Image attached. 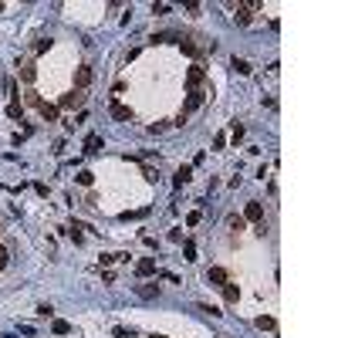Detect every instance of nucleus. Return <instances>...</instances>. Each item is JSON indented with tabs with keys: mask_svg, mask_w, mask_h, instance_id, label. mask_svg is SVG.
I'll return each mask as SVG.
<instances>
[{
	"mask_svg": "<svg viewBox=\"0 0 338 338\" xmlns=\"http://www.w3.org/2000/svg\"><path fill=\"white\" fill-rule=\"evenodd\" d=\"M206 281H210L213 287H220V284H227L230 277H227V270H223V267H210V270H206Z\"/></svg>",
	"mask_w": 338,
	"mask_h": 338,
	"instance_id": "nucleus-11",
	"label": "nucleus"
},
{
	"mask_svg": "<svg viewBox=\"0 0 338 338\" xmlns=\"http://www.w3.org/2000/svg\"><path fill=\"white\" fill-rule=\"evenodd\" d=\"M152 14H169V3H152Z\"/></svg>",
	"mask_w": 338,
	"mask_h": 338,
	"instance_id": "nucleus-34",
	"label": "nucleus"
},
{
	"mask_svg": "<svg viewBox=\"0 0 338 338\" xmlns=\"http://www.w3.org/2000/svg\"><path fill=\"white\" fill-rule=\"evenodd\" d=\"M135 294L142 301H156L159 298V284H135Z\"/></svg>",
	"mask_w": 338,
	"mask_h": 338,
	"instance_id": "nucleus-9",
	"label": "nucleus"
},
{
	"mask_svg": "<svg viewBox=\"0 0 338 338\" xmlns=\"http://www.w3.org/2000/svg\"><path fill=\"white\" fill-rule=\"evenodd\" d=\"M7 115H10V119H20V122H24V105H20V102H10V105H7Z\"/></svg>",
	"mask_w": 338,
	"mask_h": 338,
	"instance_id": "nucleus-20",
	"label": "nucleus"
},
{
	"mask_svg": "<svg viewBox=\"0 0 338 338\" xmlns=\"http://www.w3.org/2000/svg\"><path fill=\"white\" fill-rule=\"evenodd\" d=\"M78 183H81V186H91V183H95V176H91L88 169H81V173H78Z\"/></svg>",
	"mask_w": 338,
	"mask_h": 338,
	"instance_id": "nucleus-25",
	"label": "nucleus"
},
{
	"mask_svg": "<svg viewBox=\"0 0 338 338\" xmlns=\"http://www.w3.org/2000/svg\"><path fill=\"white\" fill-rule=\"evenodd\" d=\"M223 145H227V135L220 132V135H216V139H213V149H223Z\"/></svg>",
	"mask_w": 338,
	"mask_h": 338,
	"instance_id": "nucleus-36",
	"label": "nucleus"
},
{
	"mask_svg": "<svg viewBox=\"0 0 338 338\" xmlns=\"http://www.w3.org/2000/svg\"><path fill=\"white\" fill-rule=\"evenodd\" d=\"M186 223H190V227H196V223H200V210H193V213L186 216Z\"/></svg>",
	"mask_w": 338,
	"mask_h": 338,
	"instance_id": "nucleus-35",
	"label": "nucleus"
},
{
	"mask_svg": "<svg viewBox=\"0 0 338 338\" xmlns=\"http://www.w3.org/2000/svg\"><path fill=\"white\" fill-rule=\"evenodd\" d=\"M186 261H196V244L186 240Z\"/></svg>",
	"mask_w": 338,
	"mask_h": 338,
	"instance_id": "nucleus-28",
	"label": "nucleus"
},
{
	"mask_svg": "<svg viewBox=\"0 0 338 338\" xmlns=\"http://www.w3.org/2000/svg\"><path fill=\"white\" fill-rule=\"evenodd\" d=\"M85 105V91H78V88H71L68 95H61L58 98V112L65 108V112H71V108H81Z\"/></svg>",
	"mask_w": 338,
	"mask_h": 338,
	"instance_id": "nucleus-2",
	"label": "nucleus"
},
{
	"mask_svg": "<svg viewBox=\"0 0 338 338\" xmlns=\"http://www.w3.org/2000/svg\"><path fill=\"white\" fill-rule=\"evenodd\" d=\"M190 179H193V166H179V173H176L173 183H176V186H186Z\"/></svg>",
	"mask_w": 338,
	"mask_h": 338,
	"instance_id": "nucleus-14",
	"label": "nucleus"
},
{
	"mask_svg": "<svg viewBox=\"0 0 338 338\" xmlns=\"http://www.w3.org/2000/svg\"><path fill=\"white\" fill-rule=\"evenodd\" d=\"M112 335H115V338H132L135 332H132V328H129V332H125V328H112Z\"/></svg>",
	"mask_w": 338,
	"mask_h": 338,
	"instance_id": "nucleus-29",
	"label": "nucleus"
},
{
	"mask_svg": "<svg viewBox=\"0 0 338 338\" xmlns=\"http://www.w3.org/2000/svg\"><path fill=\"white\" fill-rule=\"evenodd\" d=\"M20 81H27V85H34V78H37V68H34V61H20Z\"/></svg>",
	"mask_w": 338,
	"mask_h": 338,
	"instance_id": "nucleus-12",
	"label": "nucleus"
},
{
	"mask_svg": "<svg viewBox=\"0 0 338 338\" xmlns=\"http://www.w3.org/2000/svg\"><path fill=\"white\" fill-rule=\"evenodd\" d=\"M24 98H27V105H41V95H37V91H34V88H31V91H27V95H24Z\"/></svg>",
	"mask_w": 338,
	"mask_h": 338,
	"instance_id": "nucleus-27",
	"label": "nucleus"
},
{
	"mask_svg": "<svg viewBox=\"0 0 338 338\" xmlns=\"http://www.w3.org/2000/svg\"><path fill=\"white\" fill-rule=\"evenodd\" d=\"M230 68H233V71H237V74H250V71H254V68H250V61H247V58H233V61H230Z\"/></svg>",
	"mask_w": 338,
	"mask_h": 338,
	"instance_id": "nucleus-17",
	"label": "nucleus"
},
{
	"mask_svg": "<svg viewBox=\"0 0 338 338\" xmlns=\"http://www.w3.org/2000/svg\"><path fill=\"white\" fill-rule=\"evenodd\" d=\"M254 325H257V328H261V332H277V321H274V318H270V315H261V318H257V321H254Z\"/></svg>",
	"mask_w": 338,
	"mask_h": 338,
	"instance_id": "nucleus-16",
	"label": "nucleus"
},
{
	"mask_svg": "<svg viewBox=\"0 0 338 338\" xmlns=\"http://www.w3.org/2000/svg\"><path fill=\"white\" fill-rule=\"evenodd\" d=\"M244 220L261 223V220H264V203H261V200H250L247 206H244Z\"/></svg>",
	"mask_w": 338,
	"mask_h": 338,
	"instance_id": "nucleus-6",
	"label": "nucleus"
},
{
	"mask_svg": "<svg viewBox=\"0 0 338 338\" xmlns=\"http://www.w3.org/2000/svg\"><path fill=\"white\" fill-rule=\"evenodd\" d=\"M261 7H264L261 0H247V3H230V10H233V24L247 27V24L254 20V10H261Z\"/></svg>",
	"mask_w": 338,
	"mask_h": 338,
	"instance_id": "nucleus-1",
	"label": "nucleus"
},
{
	"mask_svg": "<svg viewBox=\"0 0 338 338\" xmlns=\"http://www.w3.org/2000/svg\"><path fill=\"white\" fill-rule=\"evenodd\" d=\"M203 85H206V68L193 65L190 71H186V88H190V91H196V88H203Z\"/></svg>",
	"mask_w": 338,
	"mask_h": 338,
	"instance_id": "nucleus-3",
	"label": "nucleus"
},
{
	"mask_svg": "<svg viewBox=\"0 0 338 338\" xmlns=\"http://www.w3.org/2000/svg\"><path fill=\"white\" fill-rule=\"evenodd\" d=\"M51 44H54L51 37H37V41H34V54H44V51H51Z\"/></svg>",
	"mask_w": 338,
	"mask_h": 338,
	"instance_id": "nucleus-19",
	"label": "nucleus"
},
{
	"mask_svg": "<svg viewBox=\"0 0 338 338\" xmlns=\"http://www.w3.org/2000/svg\"><path fill=\"white\" fill-rule=\"evenodd\" d=\"M152 41H156V44H166V41H179V34H173V31H162V34H156Z\"/></svg>",
	"mask_w": 338,
	"mask_h": 338,
	"instance_id": "nucleus-21",
	"label": "nucleus"
},
{
	"mask_svg": "<svg viewBox=\"0 0 338 338\" xmlns=\"http://www.w3.org/2000/svg\"><path fill=\"white\" fill-rule=\"evenodd\" d=\"M135 274H139V277H152V274H156V261H152V257L135 261Z\"/></svg>",
	"mask_w": 338,
	"mask_h": 338,
	"instance_id": "nucleus-10",
	"label": "nucleus"
},
{
	"mask_svg": "<svg viewBox=\"0 0 338 338\" xmlns=\"http://www.w3.org/2000/svg\"><path fill=\"white\" fill-rule=\"evenodd\" d=\"M145 213H149V210L142 206V210H129V213H122L119 220H139V216H145Z\"/></svg>",
	"mask_w": 338,
	"mask_h": 338,
	"instance_id": "nucleus-24",
	"label": "nucleus"
},
{
	"mask_svg": "<svg viewBox=\"0 0 338 338\" xmlns=\"http://www.w3.org/2000/svg\"><path fill=\"white\" fill-rule=\"evenodd\" d=\"M227 223H230V230H244V227H247V220H244V216H237V213H233Z\"/></svg>",
	"mask_w": 338,
	"mask_h": 338,
	"instance_id": "nucleus-23",
	"label": "nucleus"
},
{
	"mask_svg": "<svg viewBox=\"0 0 338 338\" xmlns=\"http://www.w3.org/2000/svg\"><path fill=\"white\" fill-rule=\"evenodd\" d=\"M7 261H10V250H7V247H0V270L7 267Z\"/></svg>",
	"mask_w": 338,
	"mask_h": 338,
	"instance_id": "nucleus-32",
	"label": "nucleus"
},
{
	"mask_svg": "<svg viewBox=\"0 0 338 338\" xmlns=\"http://www.w3.org/2000/svg\"><path fill=\"white\" fill-rule=\"evenodd\" d=\"M112 119H119V122H132V108L129 105H122V102H112Z\"/></svg>",
	"mask_w": 338,
	"mask_h": 338,
	"instance_id": "nucleus-8",
	"label": "nucleus"
},
{
	"mask_svg": "<svg viewBox=\"0 0 338 338\" xmlns=\"http://www.w3.org/2000/svg\"><path fill=\"white\" fill-rule=\"evenodd\" d=\"M37 108H41V119H44V122H61V112H58V105H51V102H41Z\"/></svg>",
	"mask_w": 338,
	"mask_h": 338,
	"instance_id": "nucleus-7",
	"label": "nucleus"
},
{
	"mask_svg": "<svg viewBox=\"0 0 338 338\" xmlns=\"http://www.w3.org/2000/svg\"><path fill=\"white\" fill-rule=\"evenodd\" d=\"M3 88H7V95L17 102V85H14V78H7V81H3Z\"/></svg>",
	"mask_w": 338,
	"mask_h": 338,
	"instance_id": "nucleus-26",
	"label": "nucleus"
},
{
	"mask_svg": "<svg viewBox=\"0 0 338 338\" xmlns=\"http://www.w3.org/2000/svg\"><path fill=\"white\" fill-rule=\"evenodd\" d=\"M51 332H54V335H68V332H71V325H68V321H61V318H58V321H54V325H51Z\"/></svg>",
	"mask_w": 338,
	"mask_h": 338,
	"instance_id": "nucleus-22",
	"label": "nucleus"
},
{
	"mask_svg": "<svg viewBox=\"0 0 338 338\" xmlns=\"http://www.w3.org/2000/svg\"><path fill=\"white\" fill-rule=\"evenodd\" d=\"M206 88H196V91H190L186 95V105H183V115H190V112H196V108H203V102H206Z\"/></svg>",
	"mask_w": 338,
	"mask_h": 338,
	"instance_id": "nucleus-4",
	"label": "nucleus"
},
{
	"mask_svg": "<svg viewBox=\"0 0 338 338\" xmlns=\"http://www.w3.org/2000/svg\"><path fill=\"white\" fill-rule=\"evenodd\" d=\"M98 145H102V135L91 132L88 139H85V152H98Z\"/></svg>",
	"mask_w": 338,
	"mask_h": 338,
	"instance_id": "nucleus-18",
	"label": "nucleus"
},
{
	"mask_svg": "<svg viewBox=\"0 0 338 338\" xmlns=\"http://www.w3.org/2000/svg\"><path fill=\"white\" fill-rule=\"evenodd\" d=\"M200 311H206V315H213V318H220V315H223V311H220V308H213V304H203Z\"/></svg>",
	"mask_w": 338,
	"mask_h": 338,
	"instance_id": "nucleus-31",
	"label": "nucleus"
},
{
	"mask_svg": "<svg viewBox=\"0 0 338 338\" xmlns=\"http://www.w3.org/2000/svg\"><path fill=\"white\" fill-rule=\"evenodd\" d=\"M95 81V71H91V65H78L74 68V88L81 91V88H88Z\"/></svg>",
	"mask_w": 338,
	"mask_h": 338,
	"instance_id": "nucleus-5",
	"label": "nucleus"
},
{
	"mask_svg": "<svg viewBox=\"0 0 338 338\" xmlns=\"http://www.w3.org/2000/svg\"><path fill=\"white\" fill-rule=\"evenodd\" d=\"M119 261H129V254H102V257H98L102 267H112V264H119Z\"/></svg>",
	"mask_w": 338,
	"mask_h": 338,
	"instance_id": "nucleus-15",
	"label": "nucleus"
},
{
	"mask_svg": "<svg viewBox=\"0 0 338 338\" xmlns=\"http://www.w3.org/2000/svg\"><path fill=\"white\" fill-rule=\"evenodd\" d=\"M240 139H244V125H240V122H233V142H240Z\"/></svg>",
	"mask_w": 338,
	"mask_h": 338,
	"instance_id": "nucleus-33",
	"label": "nucleus"
},
{
	"mask_svg": "<svg viewBox=\"0 0 338 338\" xmlns=\"http://www.w3.org/2000/svg\"><path fill=\"white\" fill-rule=\"evenodd\" d=\"M220 291H223V298H227L230 304H237V298H240V284L227 281V284H220Z\"/></svg>",
	"mask_w": 338,
	"mask_h": 338,
	"instance_id": "nucleus-13",
	"label": "nucleus"
},
{
	"mask_svg": "<svg viewBox=\"0 0 338 338\" xmlns=\"http://www.w3.org/2000/svg\"><path fill=\"white\" fill-rule=\"evenodd\" d=\"M149 338H162V335H149Z\"/></svg>",
	"mask_w": 338,
	"mask_h": 338,
	"instance_id": "nucleus-37",
	"label": "nucleus"
},
{
	"mask_svg": "<svg viewBox=\"0 0 338 338\" xmlns=\"http://www.w3.org/2000/svg\"><path fill=\"white\" fill-rule=\"evenodd\" d=\"M37 315H41V318H51V315H54V308H51V304H41V308H37Z\"/></svg>",
	"mask_w": 338,
	"mask_h": 338,
	"instance_id": "nucleus-30",
	"label": "nucleus"
}]
</instances>
